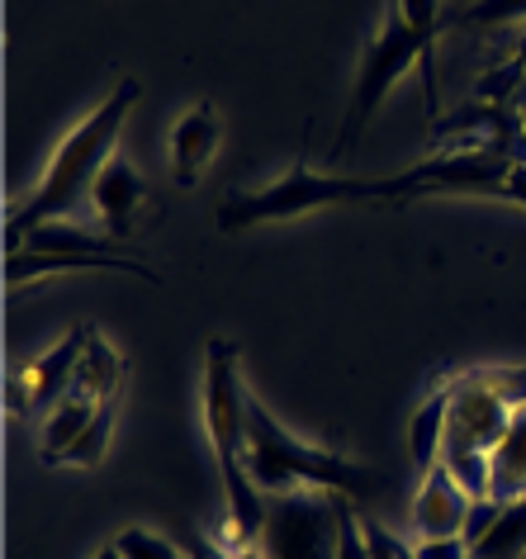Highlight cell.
Segmentation results:
<instances>
[{"instance_id": "1", "label": "cell", "mask_w": 526, "mask_h": 559, "mask_svg": "<svg viewBox=\"0 0 526 559\" xmlns=\"http://www.w3.org/2000/svg\"><path fill=\"white\" fill-rule=\"evenodd\" d=\"M138 95H143L138 76H119V86L62 138L58 152H52V162L44 166V176H38L34 194L15 209V214H10L5 257L10 251H20L24 242H29V233H38L44 223L72 218L81 209V200H91L95 176H100L109 166V157H115L119 133H123V123H129V115H133Z\"/></svg>"}, {"instance_id": "2", "label": "cell", "mask_w": 526, "mask_h": 559, "mask_svg": "<svg viewBox=\"0 0 526 559\" xmlns=\"http://www.w3.org/2000/svg\"><path fill=\"white\" fill-rule=\"evenodd\" d=\"M526 408V370H469L451 380V417L441 460L469 498H493V451Z\"/></svg>"}, {"instance_id": "3", "label": "cell", "mask_w": 526, "mask_h": 559, "mask_svg": "<svg viewBox=\"0 0 526 559\" xmlns=\"http://www.w3.org/2000/svg\"><path fill=\"white\" fill-rule=\"evenodd\" d=\"M242 465L261 484V493H337V498H366L375 488V474L337 451H318L299 441L295 431L275 423V413L256 394H247V437H242Z\"/></svg>"}, {"instance_id": "4", "label": "cell", "mask_w": 526, "mask_h": 559, "mask_svg": "<svg viewBox=\"0 0 526 559\" xmlns=\"http://www.w3.org/2000/svg\"><path fill=\"white\" fill-rule=\"evenodd\" d=\"M413 67L422 72L427 109H432V119H437L441 115V100H437V52L427 48V38L404 20L398 0H390L380 34L366 44L361 72H356V91H351V109H346L342 133H337V143H332V166L351 157L356 143H361L366 129H370V119H375V109L390 100V91L413 72Z\"/></svg>"}, {"instance_id": "5", "label": "cell", "mask_w": 526, "mask_h": 559, "mask_svg": "<svg viewBox=\"0 0 526 559\" xmlns=\"http://www.w3.org/2000/svg\"><path fill=\"white\" fill-rule=\"evenodd\" d=\"M356 200H375V180L361 176H337V171H313L309 162H295L285 176H275L271 186L261 190H228L214 209L218 233H247L261 228V223H285L299 214H313V209L327 204H356Z\"/></svg>"}, {"instance_id": "6", "label": "cell", "mask_w": 526, "mask_h": 559, "mask_svg": "<svg viewBox=\"0 0 526 559\" xmlns=\"http://www.w3.org/2000/svg\"><path fill=\"white\" fill-rule=\"evenodd\" d=\"M517 157L493 147H437L408 171L380 176L375 200H432V194H475V200H507Z\"/></svg>"}, {"instance_id": "7", "label": "cell", "mask_w": 526, "mask_h": 559, "mask_svg": "<svg viewBox=\"0 0 526 559\" xmlns=\"http://www.w3.org/2000/svg\"><path fill=\"white\" fill-rule=\"evenodd\" d=\"M266 559H337V493H271Z\"/></svg>"}, {"instance_id": "8", "label": "cell", "mask_w": 526, "mask_h": 559, "mask_svg": "<svg viewBox=\"0 0 526 559\" xmlns=\"http://www.w3.org/2000/svg\"><path fill=\"white\" fill-rule=\"evenodd\" d=\"M204 437L214 445V460H242V437H247V389L238 374V342L232 337H210L204 346Z\"/></svg>"}, {"instance_id": "9", "label": "cell", "mask_w": 526, "mask_h": 559, "mask_svg": "<svg viewBox=\"0 0 526 559\" xmlns=\"http://www.w3.org/2000/svg\"><path fill=\"white\" fill-rule=\"evenodd\" d=\"M91 337H95V328L76 323L58 346H48L34 366H24L20 374H10V389H5L10 413H15V417L44 413L48 417L52 408H58V403L67 399V389H72V380H76V366H81V356H86Z\"/></svg>"}, {"instance_id": "10", "label": "cell", "mask_w": 526, "mask_h": 559, "mask_svg": "<svg viewBox=\"0 0 526 559\" xmlns=\"http://www.w3.org/2000/svg\"><path fill=\"white\" fill-rule=\"evenodd\" d=\"M469 508L475 498L465 493V484L446 469V460L432 465L418 479V498H413V536L418 540H441V536H465Z\"/></svg>"}, {"instance_id": "11", "label": "cell", "mask_w": 526, "mask_h": 559, "mask_svg": "<svg viewBox=\"0 0 526 559\" xmlns=\"http://www.w3.org/2000/svg\"><path fill=\"white\" fill-rule=\"evenodd\" d=\"M218 143H224V119H218L214 100L190 105L171 129V180L181 190H195L204 166L218 157Z\"/></svg>"}, {"instance_id": "12", "label": "cell", "mask_w": 526, "mask_h": 559, "mask_svg": "<svg viewBox=\"0 0 526 559\" xmlns=\"http://www.w3.org/2000/svg\"><path fill=\"white\" fill-rule=\"evenodd\" d=\"M147 200V180L138 176V166L129 157H109V166L100 176H95L91 186V209L95 218L105 223V233L123 242V237H133V218H138V204Z\"/></svg>"}, {"instance_id": "13", "label": "cell", "mask_w": 526, "mask_h": 559, "mask_svg": "<svg viewBox=\"0 0 526 559\" xmlns=\"http://www.w3.org/2000/svg\"><path fill=\"white\" fill-rule=\"evenodd\" d=\"M58 271H123L133 280H147V285H162V275L152 271L143 257H29V251H10L5 257V280L10 285H24V280H44Z\"/></svg>"}, {"instance_id": "14", "label": "cell", "mask_w": 526, "mask_h": 559, "mask_svg": "<svg viewBox=\"0 0 526 559\" xmlns=\"http://www.w3.org/2000/svg\"><path fill=\"white\" fill-rule=\"evenodd\" d=\"M446 417H451V380L437 384L432 394L418 403V413L408 417V451H413V469H418V479L432 465H441V445H446Z\"/></svg>"}, {"instance_id": "15", "label": "cell", "mask_w": 526, "mask_h": 559, "mask_svg": "<svg viewBox=\"0 0 526 559\" xmlns=\"http://www.w3.org/2000/svg\"><path fill=\"white\" fill-rule=\"evenodd\" d=\"M95 413H100V403L86 399L81 389H67V399L44 417V431H38V455H44V465H62L72 441L91 427Z\"/></svg>"}, {"instance_id": "16", "label": "cell", "mask_w": 526, "mask_h": 559, "mask_svg": "<svg viewBox=\"0 0 526 559\" xmlns=\"http://www.w3.org/2000/svg\"><path fill=\"white\" fill-rule=\"evenodd\" d=\"M123 356L109 346L100 332L91 337V346H86V356H81V366H76V380H72V389H81L86 399H95V403H115L119 399V389H123Z\"/></svg>"}, {"instance_id": "17", "label": "cell", "mask_w": 526, "mask_h": 559, "mask_svg": "<svg viewBox=\"0 0 526 559\" xmlns=\"http://www.w3.org/2000/svg\"><path fill=\"white\" fill-rule=\"evenodd\" d=\"M522 493H526V408H517L507 437L498 441V451H493V498L512 502Z\"/></svg>"}, {"instance_id": "18", "label": "cell", "mask_w": 526, "mask_h": 559, "mask_svg": "<svg viewBox=\"0 0 526 559\" xmlns=\"http://www.w3.org/2000/svg\"><path fill=\"white\" fill-rule=\"evenodd\" d=\"M526 555V493L503 502L489 536L475 545V559H522Z\"/></svg>"}, {"instance_id": "19", "label": "cell", "mask_w": 526, "mask_h": 559, "mask_svg": "<svg viewBox=\"0 0 526 559\" xmlns=\"http://www.w3.org/2000/svg\"><path fill=\"white\" fill-rule=\"evenodd\" d=\"M115 417H119V403H100V413H95L91 427L72 441V451H67L62 465H72V469H95L100 465L105 451H109V437H115Z\"/></svg>"}, {"instance_id": "20", "label": "cell", "mask_w": 526, "mask_h": 559, "mask_svg": "<svg viewBox=\"0 0 526 559\" xmlns=\"http://www.w3.org/2000/svg\"><path fill=\"white\" fill-rule=\"evenodd\" d=\"M451 24L465 29H507V24H526V0H469L465 10H455Z\"/></svg>"}, {"instance_id": "21", "label": "cell", "mask_w": 526, "mask_h": 559, "mask_svg": "<svg viewBox=\"0 0 526 559\" xmlns=\"http://www.w3.org/2000/svg\"><path fill=\"white\" fill-rule=\"evenodd\" d=\"M115 545H119V555H123V559H190L181 545L166 540L162 531H152V526H129Z\"/></svg>"}, {"instance_id": "22", "label": "cell", "mask_w": 526, "mask_h": 559, "mask_svg": "<svg viewBox=\"0 0 526 559\" xmlns=\"http://www.w3.org/2000/svg\"><path fill=\"white\" fill-rule=\"evenodd\" d=\"M337 559H370L366 531H361V516H356L351 498H337Z\"/></svg>"}, {"instance_id": "23", "label": "cell", "mask_w": 526, "mask_h": 559, "mask_svg": "<svg viewBox=\"0 0 526 559\" xmlns=\"http://www.w3.org/2000/svg\"><path fill=\"white\" fill-rule=\"evenodd\" d=\"M361 531H366L370 559H418V545H408L404 536H394L390 526H380V522H370V516H361Z\"/></svg>"}, {"instance_id": "24", "label": "cell", "mask_w": 526, "mask_h": 559, "mask_svg": "<svg viewBox=\"0 0 526 559\" xmlns=\"http://www.w3.org/2000/svg\"><path fill=\"white\" fill-rule=\"evenodd\" d=\"M404 20L427 38V48L437 52V34H441V0H398Z\"/></svg>"}, {"instance_id": "25", "label": "cell", "mask_w": 526, "mask_h": 559, "mask_svg": "<svg viewBox=\"0 0 526 559\" xmlns=\"http://www.w3.org/2000/svg\"><path fill=\"white\" fill-rule=\"evenodd\" d=\"M418 559H475L465 536H441V540H418Z\"/></svg>"}, {"instance_id": "26", "label": "cell", "mask_w": 526, "mask_h": 559, "mask_svg": "<svg viewBox=\"0 0 526 559\" xmlns=\"http://www.w3.org/2000/svg\"><path fill=\"white\" fill-rule=\"evenodd\" d=\"M507 72H517L526 81V24H522V38H517V48H512V62H507Z\"/></svg>"}, {"instance_id": "27", "label": "cell", "mask_w": 526, "mask_h": 559, "mask_svg": "<svg viewBox=\"0 0 526 559\" xmlns=\"http://www.w3.org/2000/svg\"><path fill=\"white\" fill-rule=\"evenodd\" d=\"M91 559H123V555H119V545H115V540H109V545H100V550H95Z\"/></svg>"}]
</instances>
